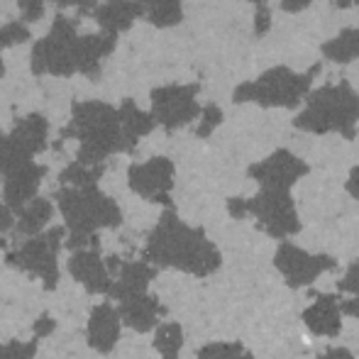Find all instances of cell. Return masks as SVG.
<instances>
[{"mask_svg": "<svg viewBox=\"0 0 359 359\" xmlns=\"http://www.w3.org/2000/svg\"><path fill=\"white\" fill-rule=\"evenodd\" d=\"M147 257L159 266H171V269L189 271L196 276L213 274L222 264L220 252L205 237V232L198 227H189L171 210L161 215L159 225L151 232Z\"/></svg>", "mask_w": 359, "mask_h": 359, "instance_id": "cell-1", "label": "cell"}, {"mask_svg": "<svg viewBox=\"0 0 359 359\" xmlns=\"http://www.w3.org/2000/svg\"><path fill=\"white\" fill-rule=\"evenodd\" d=\"M79 140V164L100 166V161L113 151H123L118 108L100 100L74 103L72 123L62 133V140Z\"/></svg>", "mask_w": 359, "mask_h": 359, "instance_id": "cell-2", "label": "cell"}, {"mask_svg": "<svg viewBox=\"0 0 359 359\" xmlns=\"http://www.w3.org/2000/svg\"><path fill=\"white\" fill-rule=\"evenodd\" d=\"M359 123V93L347 81L335 86H323L313 90L306 100V110L296 115L293 125L306 133L325 135L340 133L342 137L355 140Z\"/></svg>", "mask_w": 359, "mask_h": 359, "instance_id": "cell-3", "label": "cell"}, {"mask_svg": "<svg viewBox=\"0 0 359 359\" xmlns=\"http://www.w3.org/2000/svg\"><path fill=\"white\" fill-rule=\"evenodd\" d=\"M320 67H313L308 74H296L286 67L269 69L257 81L242 83L235 88L232 100L235 103H257L262 108H298L301 100L308 95L311 81Z\"/></svg>", "mask_w": 359, "mask_h": 359, "instance_id": "cell-4", "label": "cell"}, {"mask_svg": "<svg viewBox=\"0 0 359 359\" xmlns=\"http://www.w3.org/2000/svg\"><path fill=\"white\" fill-rule=\"evenodd\" d=\"M59 205H62L76 237H86L100 225H118L120 222L118 205L108 196L100 194L95 186L59 191Z\"/></svg>", "mask_w": 359, "mask_h": 359, "instance_id": "cell-5", "label": "cell"}, {"mask_svg": "<svg viewBox=\"0 0 359 359\" xmlns=\"http://www.w3.org/2000/svg\"><path fill=\"white\" fill-rule=\"evenodd\" d=\"M76 22L67 15H57L52 22V29L44 39L34 42L32 47V74H52V76H74V44H76Z\"/></svg>", "mask_w": 359, "mask_h": 359, "instance_id": "cell-6", "label": "cell"}, {"mask_svg": "<svg viewBox=\"0 0 359 359\" xmlns=\"http://www.w3.org/2000/svg\"><path fill=\"white\" fill-rule=\"evenodd\" d=\"M247 215L257 217V227L276 240L301 232L298 210L288 191H271L262 189L255 198L247 201Z\"/></svg>", "mask_w": 359, "mask_h": 359, "instance_id": "cell-7", "label": "cell"}, {"mask_svg": "<svg viewBox=\"0 0 359 359\" xmlns=\"http://www.w3.org/2000/svg\"><path fill=\"white\" fill-rule=\"evenodd\" d=\"M201 86H161L151 90V118L166 130H179L194 123L201 115V105L196 100Z\"/></svg>", "mask_w": 359, "mask_h": 359, "instance_id": "cell-8", "label": "cell"}, {"mask_svg": "<svg viewBox=\"0 0 359 359\" xmlns=\"http://www.w3.org/2000/svg\"><path fill=\"white\" fill-rule=\"evenodd\" d=\"M274 264L279 269V274L284 276L286 286L303 288L311 286L323 271L335 269L337 262L327 255H311V252L301 250V247L291 245V242H281L274 255Z\"/></svg>", "mask_w": 359, "mask_h": 359, "instance_id": "cell-9", "label": "cell"}, {"mask_svg": "<svg viewBox=\"0 0 359 359\" xmlns=\"http://www.w3.org/2000/svg\"><path fill=\"white\" fill-rule=\"evenodd\" d=\"M308 164L303 159H298L296 154L286 149H276L271 156L257 161L250 166V176L262 186V189L271 191H288L298 179L308 174Z\"/></svg>", "mask_w": 359, "mask_h": 359, "instance_id": "cell-10", "label": "cell"}, {"mask_svg": "<svg viewBox=\"0 0 359 359\" xmlns=\"http://www.w3.org/2000/svg\"><path fill=\"white\" fill-rule=\"evenodd\" d=\"M130 189L147 201L169 205V191L174 186V164L166 156H154L144 164L130 166Z\"/></svg>", "mask_w": 359, "mask_h": 359, "instance_id": "cell-11", "label": "cell"}, {"mask_svg": "<svg viewBox=\"0 0 359 359\" xmlns=\"http://www.w3.org/2000/svg\"><path fill=\"white\" fill-rule=\"evenodd\" d=\"M118 37L115 34H83V37H76L74 44V67L76 72H81L86 79L95 81L100 79V69L103 62L113 54Z\"/></svg>", "mask_w": 359, "mask_h": 359, "instance_id": "cell-12", "label": "cell"}, {"mask_svg": "<svg viewBox=\"0 0 359 359\" xmlns=\"http://www.w3.org/2000/svg\"><path fill=\"white\" fill-rule=\"evenodd\" d=\"M303 323L318 337H337L342 330V313L340 298L332 293H320L316 296V303L303 311Z\"/></svg>", "mask_w": 359, "mask_h": 359, "instance_id": "cell-13", "label": "cell"}, {"mask_svg": "<svg viewBox=\"0 0 359 359\" xmlns=\"http://www.w3.org/2000/svg\"><path fill=\"white\" fill-rule=\"evenodd\" d=\"M93 18L105 34L118 37L120 32H128L133 27L135 20L142 18V5L140 0H105L103 5H95Z\"/></svg>", "mask_w": 359, "mask_h": 359, "instance_id": "cell-14", "label": "cell"}, {"mask_svg": "<svg viewBox=\"0 0 359 359\" xmlns=\"http://www.w3.org/2000/svg\"><path fill=\"white\" fill-rule=\"evenodd\" d=\"M44 166L34 164V161H27V164L18 166V169L8 171L5 174V201H8L10 208H20L27 203L29 198L37 191L39 179L44 176Z\"/></svg>", "mask_w": 359, "mask_h": 359, "instance_id": "cell-15", "label": "cell"}, {"mask_svg": "<svg viewBox=\"0 0 359 359\" xmlns=\"http://www.w3.org/2000/svg\"><path fill=\"white\" fill-rule=\"evenodd\" d=\"M47 137H49V123L42 113H29V115H25V118H20L18 123H15L13 133H10V140H13L29 159L47 147Z\"/></svg>", "mask_w": 359, "mask_h": 359, "instance_id": "cell-16", "label": "cell"}, {"mask_svg": "<svg viewBox=\"0 0 359 359\" xmlns=\"http://www.w3.org/2000/svg\"><path fill=\"white\" fill-rule=\"evenodd\" d=\"M120 115V137H123V151H133L135 144L140 142V137L149 135L154 130V118L144 110H140L135 105V100H123V105L118 108Z\"/></svg>", "mask_w": 359, "mask_h": 359, "instance_id": "cell-17", "label": "cell"}, {"mask_svg": "<svg viewBox=\"0 0 359 359\" xmlns=\"http://www.w3.org/2000/svg\"><path fill=\"white\" fill-rule=\"evenodd\" d=\"M159 303L154 298L144 296V293H135V296L123 298V318L135 327V330H149L159 320Z\"/></svg>", "mask_w": 359, "mask_h": 359, "instance_id": "cell-18", "label": "cell"}, {"mask_svg": "<svg viewBox=\"0 0 359 359\" xmlns=\"http://www.w3.org/2000/svg\"><path fill=\"white\" fill-rule=\"evenodd\" d=\"M142 18L149 20L154 27H174L184 18L181 0H140Z\"/></svg>", "mask_w": 359, "mask_h": 359, "instance_id": "cell-19", "label": "cell"}, {"mask_svg": "<svg viewBox=\"0 0 359 359\" xmlns=\"http://www.w3.org/2000/svg\"><path fill=\"white\" fill-rule=\"evenodd\" d=\"M323 54L335 64H350L359 59V29H342L335 39L323 44Z\"/></svg>", "mask_w": 359, "mask_h": 359, "instance_id": "cell-20", "label": "cell"}, {"mask_svg": "<svg viewBox=\"0 0 359 359\" xmlns=\"http://www.w3.org/2000/svg\"><path fill=\"white\" fill-rule=\"evenodd\" d=\"M90 335H93V345L100 347V350H108V347H113L115 337H118V316H115L108 306L98 308V311L93 313Z\"/></svg>", "mask_w": 359, "mask_h": 359, "instance_id": "cell-21", "label": "cell"}, {"mask_svg": "<svg viewBox=\"0 0 359 359\" xmlns=\"http://www.w3.org/2000/svg\"><path fill=\"white\" fill-rule=\"evenodd\" d=\"M72 269L74 274L79 276L81 281H86L88 288H93V291H100V288H105V274H103V266H100V262L95 259L93 255H76L74 262H72Z\"/></svg>", "mask_w": 359, "mask_h": 359, "instance_id": "cell-22", "label": "cell"}, {"mask_svg": "<svg viewBox=\"0 0 359 359\" xmlns=\"http://www.w3.org/2000/svg\"><path fill=\"white\" fill-rule=\"evenodd\" d=\"M52 217V205L49 201H34L27 208H22V215H20V232H37L44 227V222Z\"/></svg>", "mask_w": 359, "mask_h": 359, "instance_id": "cell-23", "label": "cell"}, {"mask_svg": "<svg viewBox=\"0 0 359 359\" xmlns=\"http://www.w3.org/2000/svg\"><path fill=\"white\" fill-rule=\"evenodd\" d=\"M154 345H156V350L161 352V357H164V359H176L181 345H184V332H181V327L176 325V323H169V325L159 327Z\"/></svg>", "mask_w": 359, "mask_h": 359, "instance_id": "cell-24", "label": "cell"}, {"mask_svg": "<svg viewBox=\"0 0 359 359\" xmlns=\"http://www.w3.org/2000/svg\"><path fill=\"white\" fill-rule=\"evenodd\" d=\"M198 359H255L242 342H213L198 352Z\"/></svg>", "mask_w": 359, "mask_h": 359, "instance_id": "cell-25", "label": "cell"}, {"mask_svg": "<svg viewBox=\"0 0 359 359\" xmlns=\"http://www.w3.org/2000/svg\"><path fill=\"white\" fill-rule=\"evenodd\" d=\"M32 161L18 144L10 140V135L0 133V174H8V171L18 169V166Z\"/></svg>", "mask_w": 359, "mask_h": 359, "instance_id": "cell-26", "label": "cell"}, {"mask_svg": "<svg viewBox=\"0 0 359 359\" xmlns=\"http://www.w3.org/2000/svg\"><path fill=\"white\" fill-rule=\"evenodd\" d=\"M100 174H103V166H83L76 161V164L67 166V171L62 174V181L72 184L74 189H86V186H95Z\"/></svg>", "mask_w": 359, "mask_h": 359, "instance_id": "cell-27", "label": "cell"}, {"mask_svg": "<svg viewBox=\"0 0 359 359\" xmlns=\"http://www.w3.org/2000/svg\"><path fill=\"white\" fill-rule=\"evenodd\" d=\"M29 39V29L25 27L22 22H8L0 27V52L5 47H18V44L27 42ZM5 74V64H3V57H0V76Z\"/></svg>", "mask_w": 359, "mask_h": 359, "instance_id": "cell-28", "label": "cell"}, {"mask_svg": "<svg viewBox=\"0 0 359 359\" xmlns=\"http://www.w3.org/2000/svg\"><path fill=\"white\" fill-rule=\"evenodd\" d=\"M220 123H222V110L213 103L205 105V108H201V125H198V130H196V135H198V137H208Z\"/></svg>", "mask_w": 359, "mask_h": 359, "instance_id": "cell-29", "label": "cell"}, {"mask_svg": "<svg viewBox=\"0 0 359 359\" xmlns=\"http://www.w3.org/2000/svg\"><path fill=\"white\" fill-rule=\"evenodd\" d=\"M20 15L25 22H37L44 15V0H20Z\"/></svg>", "mask_w": 359, "mask_h": 359, "instance_id": "cell-30", "label": "cell"}, {"mask_svg": "<svg viewBox=\"0 0 359 359\" xmlns=\"http://www.w3.org/2000/svg\"><path fill=\"white\" fill-rule=\"evenodd\" d=\"M337 288L345 291V293H352V296H359V259L355 262V264H350L345 279L337 284Z\"/></svg>", "mask_w": 359, "mask_h": 359, "instance_id": "cell-31", "label": "cell"}, {"mask_svg": "<svg viewBox=\"0 0 359 359\" xmlns=\"http://www.w3.org/2000/svg\"><path fill=\"white\" fill-rule=\"evenodd\" d=\"M271 27V13L266 5H257V18H255V32L266 34V29Z\"/></svg>", "mask_w": 359, "mask_h": 359, "instance_id": "cell-32", "label": "cell"}, {"mask_svg": "<svg viewBox=\"0 0 359 359\" xmlns=\"http://www.w3.org/2000/svg\"><path fill=\"white\" fill-rule=\"evenodd\" d=\"M59 8H79L81 13H90L95 10V0H52Z\"/></svg>", "mask_w": 359, "mask_h": 359, "instance_id": "cell-33", "label": "cell"}, {"mask_svg": "<svg viewBox=\"0 0 359 359\" xmlns=\"http://www.w3.org/2000/svg\"><path fill=\"white\" fill-rule=\"evenodd\" d=\"M227 213L235 220H242L247 215V198H230L227 201Z\"/></svg>", "mask_w": 359, "mask_h": 359, "instance_id": "cell-34", "label": "cell"}, {"mask_svg": "<svg viewBox=\"0 0 359 359\" xmlns=\"http://www.w3.org/2000/svg\"><path fill=\"white\" fill-rule=\"evenodd\" d=\"M340 313L347 318H359V296L342 298L340 301Z\"/></svg>", "mask_w": 359, "mask_h": 359, "instance_id": "cell-35", "label": "cell"}, {"mask_svg": "<svg viewBox=\"0 0 359 359\" xmlns=\"http://www.w3.org/2000/svg\"><path fill=\"white\" fill-rule=\"evenodd\" d=\"M318 359H355V357H352V352L347 347H330V350H325Z\"/></svg>", "mask_w": 359, "mask_h": 359, "instance_id": "cell-36", "label": "cell"}, {"mask_svg": "<svg viewBox=\"0 0 359 359\" xmlns=\"http://www.w3.org/2000/svg\"><path fill=\"white\" fill-rule=\"evenodd\" d=\"M347 194L355 201H359V164L350 171V179H347Z\"/></svg>", "mask_w": 359, "mask_h": 359, "instance_id": "cell-37", "label": "cell"}, {"mask_svg": "<svg viewBox=\"0 0 359 359\" xmlns=\"http://www.w3.org/2000/svg\"><path fill=\"white\" fill-rule=\"evenodd\" d=\"M311 3L313 0H281V8H284L286 13H301V10H306Z\"/></svg>", "mask_w": 359, "mask_h": 359, "instance_id": "cell-38", "label": "cell"}, {"mask_svg": "<svg viewBox=\"0 0 359 359\" xmlns=\"http://www.w3.org/2000/svg\"><path fill=\"white\" fill-rule=\"evenodd\" d=\"M8 220L13 222V217H10V210L0 205V230H5V227H10V225H8Z\"/></svg>", "mask_w": 359, "mask_h": 359, "instance_id": "cell-39", "label": "cell"}, {"mask_svg": "<svg viewBox=\"0 0 359 359\" xmlns=\"http://www.w3.org/2000/svg\"><path fill=\"white\" fill-rule=\"evenodd\" d=\"M352 3H357V0H337V8H350Z\"/></svg>", "mask_w": 359, "mask_h": 359, "instance_id": "cell-40", "label": "cell"}, {"mask_svg": "<svg viewBox=\"0 0 359 359\" xmlns=\"http://www.w3.org/2000/svg\"><path fill=\"white\" fill-rule=\"evenodd\" d=\"M252 3H257V5H264V3H266V0H252Z\"/></svg>", "mask_w": 359, "mask_h": 359, "instance_id": "cell-41", "label": "cell"}]
</instances>
